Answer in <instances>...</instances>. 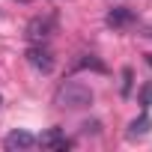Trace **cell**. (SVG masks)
<instances>
[{"label": "cell", "mask_w": 152, "mask_h": 152, "mask_svg": "<svg viewBox=\"0 0 152 152\" xmlns=\"http://www.w3.org/2000/svg\"><path fill=\"white\" fill-rule=\"evenodd\" d=\"M131 21H134V12H131L128 6H116V9H110V12L104 15V24L113 27V30H119V27H125V24H131Z\"/></svg>", "instance_id": "cell-6"}, {"label": "cell", "mask_w": 152, "mask_h": 152, "mask_svg": "<svg viewBox=\"0 0 152 152\" xmlns=\"http://www.w3.org/2000/svg\"><path fill=\"white\" fill-rule=\"evenodd\" d=\"M0 104H3V96H0Z\"/></svg>", "instance_id": "cell-13"}, {"label": "cell", "mask_w": 152, "mask_h": 152, "mask_svg": "<svg viewBox=\"0 0 152 152\" xmlns=\"http://www.w3.org/2000/svg\"><path fill=\"white\" fill-rule=\"evenodd\" d=\"M131 93V69H122V96Z\"/></svg>", "instance_id": "cell-10"}, {"label": "cell", "mask_w": 152, "mask_h": 152, "mask_svg": "<svg viewBox=\"0 0 152 152\" xmlns=\"http://www.w3.org/2000/svg\"><path fill=\"white\" fill-rule=\"evenodd\" d=\"M3 146L9 149V152H18V149H30V146H36V137L30 134V131H9L6 134V140H3Z\"/></svg>", "instance_id": "cell-5"}, {"label": "cell", "mask_w": 152, "mask_h": 152, "mask_svg": "<svg viewBox=\"0 0 152 152\" xmlns=\"http://www.w3.org/2000/svg\"><path fill=\"white\" fill-rule=\"evenodd\" d=\"M81 128H84V134H99V128H102V125H99V122H84Z\"/></svg>", "instance_id": "cell-11"}, {"label": "cell", "mask_w": 152, "mask_h": 152, "mask_svg": "<svg viewBox=\"0 0 152 152\" xmlns=\"http://www.w3.org/2000/svg\"><path fill=\"white\" fill-rule=\"evenodd\" d=\"M78 66H81V69H96V72H107V66H104L102 60H96L93 54H84V60H78Z\"/></svg>", "instance_id": "cell-8"}, {"label": "cell", "mask_w": 152, "mask_h": 152, "mask_svg": "<svg viewBox=\"0 0 152 152\" xmlns=\"http://www.w3.org/2000/svg\"><path fill=\"white\" fill-rule=\"evenodd\" d=\"M54 104L63 110H81L93 104V90L81 81H63L54 93Z\"/></svg>", "instance_id": "cell-1"}, {"label": "cell", "mask_w": 152, "mask_h": 152, "mask_svg": "<svg viewBox=\"0 0 152 152\" xmlns=\"http://www.w3.org/2000/svg\"><path fill=\"white\" fill-rule=\"evenodd\" d=\"M149 128H152V119H149V116L143 113V116L131 119V125H128V134H131V137H137V134H146Z\"/></svg>", "instance_id": "cell-7"}, {"label": "cell", "mask_w": 152, "mask_h": 152, "mask_svg": "<svg viewBox=\"0 0 152 152\" xmlns=\"http://www.w3.org/2000/svg\"><path fill=\"white\" fill-rule=\"evenodd\" d=\"M51 33H54V21H51V18H42V15L30 18V24H27V39H30L33 45H45V42L51 39Z\"/></svg>", "instance_id": "cell-2"}, {"label": "cell", "mask_w": 152, "mask_h": 152, "mask_svg": "<svg viewBox=\"0 0 152 152\" xmlns=\"http://www.w3.org/2000/svg\"><path fill=\"white\" fill-rule=\"evenodd\" d=\"M27 63H30L36 72H42V75L54 72V54H51L45 45H33V48L27 51Z\"/></svg>", "instance_id": "cell-3"}, {"label": "cell", "mask_w": 152, "mask_h": 152, "mask_svg": "<svg viewBox=\"0 0 152 152\" xmlns=\"http://www.w3.org/2000/svg\"><path fill=\"white\" fill-rule=\"evenodd\" d=\"M36 143L45 146V149H54V152H66V149H72V140L63 134V128H48Z\"/></svg>", "instance_id": "cell-4"}, {"label": "cell", "mask_w": 152, "mask_h": 152, "mask_svg": "<svg viewBox=\"0 0 152 152\" xmlns=\"http://www.w3.org/2000/svg\"><path fill=\"white\" fill-rule=\"evenodd\" d=\"M18 3H33V0H18Z\"/></svg>", "instance_id": "cell-12"}, {"label": "cell", "mask_w": 152, "mask_h": 152, "mask_svg": "<svg viewBox=\"0 0 152 152\" xmlns=\"http://www.w3.org/2000/svg\"><path fill=\"white\" fill-rule=\"evenodd\" d=\"M140 104H143V107H152V84H146V87L140 90Z\"/></svg>", "instance_id": "cell-9"}]
</instances>
